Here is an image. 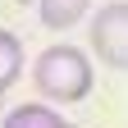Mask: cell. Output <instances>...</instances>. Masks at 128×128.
Here are the masks:
<instances>
[{
	"label": "cell",
	"instance_id": "cell-3",
	"mask_svg": "<svg viewBox=\"0 0 128 128\" xmlns=\"http://www.w3.org/2000/svg\"><path fill=\"white\" fill-rule=\"evenodd\" d=\"M87 14H92V0H37V18H41V28H50V32L78 28Z\"/></svg>",
	"mask_w": 128,
	"mask_h": 128
},
{
	"label": "cell",
	"instance_id": "cell-4",
	"mask_svg": "<svg viewBox=\"0 0 128 128\" xmlns=\"http://www.w3.org/2000/svg\"><path fill=\"white\" fill-rule=\"evenodd\" d=\"M18 78H23V41L0 28V92H9Z\"/></svg>",
	"mask_w": 128,
	"mask_h": 128
},
{
	"label": "cell",
	"instance_id": "cell-2",
	"mask_svg": "<svg viewBox=\"0 0 128 128\" xmlns=\"http://www.w3.org/2000/svg\"><path fill=\"white\" fill-rule=\"evenodd\" d=\"M87 46L101 64L128 69V0H110L105 9H96V18L87 28Z\"/></svg>",
	"mask_w": 128,
	"mask_h": 128
},
{
	"label": "cell",
	"instance_id": "cell-5",
	"mask_svg": "<svg viewBox=\"0 0 128 128\" xmlns=\"http://www.w3.org/2000/svg\"><path fill=\"white\" fill-rule=\"evenodd\" d=\"M0 128H64V119L50 105H18L14 114H5Z\"/></svg>",
	"mask_w": 128,
	"mask_h": 128
},
{
	"label": "cell",
	"instance_id": "cell-6",
	"mask_svg": "<svg viewBox=\"0 0 128 128\" xmlns=\"http://www.w3.org/2000/svg\"><path fill=\"white\" fill-rule=\"evenodd\" d=\"M0 114H5V92H0Z\"/></svg>",
	"mask_w": 128,
	"mask_h": 128
},
{
	"label": "cell",
	"instance_id": "cell-7",
	"mask_svg": "<svg viewBox=\"0 0 128 128\" xmlns=\"http://www.w3.org/2000/svg\"><path fill=\"white\" fill-rule=\"evenodd\" d=\"M64 128H73V124H64Z\"/></svg>",
	"mask_w": 128,
	"mask_h": 128
},
{
	"label": "cell",
	"instance_id": "cell-1",
	"mask_svg": "<svg viewBox=\"0 0 128 128\" xmlns=\"http://www.w3.org/2000/svg\"><path fill=\"white\" fill-rule=\"evenodd\" d=\"M32 82H37V92L46 96V101L55 105H73V101H87L92 96V64H87V50H78V46H46V50L37 55V64H32Z\"/></svg>",
	"mask_w": 128,
	"mask_h": 128
}]
</instances>
